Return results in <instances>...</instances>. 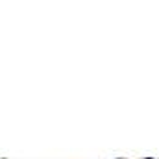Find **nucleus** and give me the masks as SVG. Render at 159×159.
<instances>
[{"mask_svg":"<svg viewBox=\"0 0 159 159\" xmlns=\"http://www.w3.org/2000/svg\"><path fill=\"white\" fill-rule=\"evenodd\" d=\"M143 159H156V157H143Z\"/></svg>","mask_w":159,"mask_h":159,"instance_id":"nucleus-1","label":"nucleus"}]
</instances>
